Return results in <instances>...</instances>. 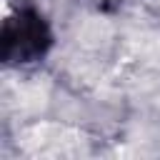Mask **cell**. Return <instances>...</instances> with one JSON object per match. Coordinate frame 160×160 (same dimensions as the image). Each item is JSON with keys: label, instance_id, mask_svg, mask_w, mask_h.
I'll list each match as a JSON object with an SVG mask.
<instances>
[{"label": "cell", "instance_id": "6da1fadb", "mask_svg": "<svg viewBox=\"0 0 160 160\" xmlns=\"http://www.w3.org/2000/svg\"><path fill=\"white\" fill-rule=\"evenodd\" d=\"M48 48H50V30L38 10L22 8L5 20L0 35V52L5 62L20 65L40 60L48 52Z\"/></svg>", "mask_w": 160, "mask_h": 160}]
</instances>
